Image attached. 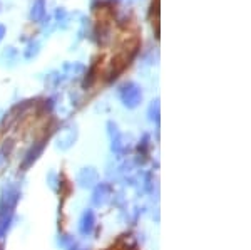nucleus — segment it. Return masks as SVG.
<instances>
[{
    "mask_svg": "<svg viewBox=\"0 0 251 250\" xmlns=\"http://www.w3.org/2000/svg\"><path fill=\"white\" fill-rule=\"evenodd\" d=\"M22 198V185L17 180H5L0 188V207L15 210Z\"/></svg>",
    "mask_w": 251,
    "mask_h": 250,
    "instance_id": "1",
    "label": "nucleus"
},
{
    "mask_svg": "<svg viewBox=\"0 0 251 250\" xmlns=\"http://www.w3.org/2000/svg\"><path fill=\"white\" fill-rule=\"evenodd\" d=\"M119 99L127 110H136L141 103H143V91L136 83H124L119 87Z\"/></svg>",
    "mask_w": 251,
    "mask_h": 250,
    "instance_id": "2",
    "label": "nucleus"
},
{
    "mask_svg": "<svg viewBox=\"0 0 251 250\" xmlns=\"http://www.w3.org/2000/svg\"><path fill=\"white\" fill-rule=\"evenodd\" d=\"M114 187L111 181H99L94 188H92L91 203L96 208H104L106 205L111 203L112 196H114Z\"/></svg>",
    "mask_w": 251,
    "mask_h": 250,
    "instance_id": "3",
    "label": "nucleus"
},
{
    "mask_svg": "<svg viewBox=\"0 0 251 250\" xmlns=\"http://www.w3.org/2000/svg\"><path fill=\"white\" fill-rule=\"evenodd\" d=\"M107 135L109 139H111V150L114 155H117V158H121L126 151H129L127 144H126V136L119 131V126L112 121L107 123Z\"/></svg>",
    "mask_w": 251,
    "mask_h": 250,
    "instance_id": "4",
    "label": "nucleus"
},
{
    "mask_svg": "<svg viewBox=\"0 0 251 250\" xmlns=\"http://www.w3.org/2000/svg\"><path fill=\"white\" fill-rule=\"evenodd\" d=\"M47 139H49V135L47 136H44L42 139H37L34 144H30V148L25 151V155L22 156V161H20V170L22 171H27L29 168L32 167V165L35 163L39 158H40V155L44 153V150H46V143H47Z\"/></svg>",
    "mask_w": 251,
    "mask_h": 250,
    "instance_id": "5",
    "label": "nucleus"
},
{
    "mask_svg": "<svg viewBox=\"0 0 251 250\" xmlns=\"http://www.w3.org/2000/svg\"><path fill=\"white\" fill-rule=\"evenodd\" d=\"M99 171L96 167H82L75 175V183L82 190H92L99 183Z\"/></svg>",
    "mask_w": 251,
    "mask_h": 250,
    "instance_id": "6",
    "label": "nucleus"
},
{
    "mask_svg": "<svg viewBox=\"0 0 251 250\" xmlns=\"http://www.w3.org/2000/svg\"><path fill=\"white\" fill-rule=\"evenodd\" d=\"M79 138V131L75 124H69L67 128H64L62 131L55 138V148L59 151H69L75 144V141Z\"/></svg>",
    "mask_w": 251,
    "mask_h": 250,
    "instance_id": "7",
    "label": "nucleus"
},
{
    "mask_svg": "<svg viewBox=\"0 0 251 250\" xmlns=\"http://www.w3.org/2000/svg\"><path fill=\"white\" fill-rule=\"evenodd\" d=\"M97 228V217H96V212L94 208H86L82 212L79 219V223H77V232L80 237L87 239V237H92V233L96 232Z\"/></svg>",
    "mask_w": 251,
    "mask_h": 250,
    "instance_id": "8",
    "label": "nucleus"
},
{
    "mask_svg": "<svg viewBox=\"0 0 251 250\" xmlns=\"http://www.w3.org/2000/svg\"><path fill=\"white\" fill-rule=\"evenodd\" d=\"M14 222H15V210L0 207V240H3L7 237V233L10 232Z\"/></svg>",
    "mask_w": 251,
    "mask_h": 250,
    "instance_id": "9",
    "label": "nucleus"
},
{
    "mask_svg": "<svg viewBox=\"0 0 251 250\" xmlns=\"http://www.w3.org/2000/svg\"><path fill=\"white\" fill-rule=\"evenodd\" d=\"M46 183H47V187L55 193V195L62 193V188H64V176H62V173H59L57 170L47 171Z\"/></svg>",
    "mask_w": 251,
    "mask_h": 250,
    "instance_id": "10",
    "label": "nucleus"
},
{
    "mask_svg": "<svg viewBox=\"0 0 251 250\" xmlns=\"http://www.w3.org/2000/svg\"><path fill=\"white\" fill-rule=\"evenodd\" d=\"M12 151H14V141L12 139H5L0 144V170L9 165Z\"/></svg>",
    "mask_w": 251,
    "mask_h": 250,
    "instance_id": "11",
    "label": "nucleus"
},
{
    "mask_svg": "<svg viewBox=\"0 0 251 250\" xmlns=\"http://www.w3.org/2000/svg\"><path fill=\"white\" fill-rule=\"evenodd\" d=\"M19 60V52L15 47H7L5 51L0 54V62L3 67H14Z\"/></svg>",
    "mask_w": 251,
    "mask_h": 250,
    "instance_id": "12",
    "label": "nucleus"
},
{
    "mask_svg": "<svg viewBox=\"0 0 251 250\" xmlns=\"http://www.w3.org/2000/svg\"><path fill=\"white\" fill-rule=\"evenodd\" d=\"M46 15V2L44 0H37V2L32 5V10H30V19L34 22H40Z\"/></svg>",
    "mask_w": 251,
    "mask_h": 250,
    "instance_id": "13",
    "label": "nucleus"
},
{
    "mask_svg": "<svg viewBox=\"0 0 251 250\" xmlns=\"http://www.w3.org/2000/svg\"><path fill=\"white\" fill-rule=\"evenodd\" d=\"M148 118L151 123H156L159 124V119H161V104H159V99H154L148 108Z\"/></svg>",
    "mask_w": 251,
    "mask_h": 250,
    "instance_id": "14",
    "label": "nucleus"
},
{
    "mask_svg": "<svg viewBox=\"0 0 251 250\" xmlns=\"http://www.w3.org/2000/svg\"><path fill=\"white\" fill-rule=\"evenodd\" d=\"M64 71H66V74L64 76L75 79V78H79V76H82V72L86 71V67H84L82 64L74 62V64H66V66H64Z\"/></svg>",
    "mask_w": 251,
    "mask_h": 250,
    "instance_id": "15",
    "label": "nucleus"
},
{
    "mask_svg": "<svg viewBox=\"0 0 251 250\" xmlns=\"http://www.w3.org/2000/svg\"><path fill=\"white\" fill-rule=\"evenodd\" d=\"M40 52V44L37 42V40H32V42L29 44V46L25 47V51H24V57H25L27 60L37 57Z\"/></svg>",
    "mask_w": 251,
    "mask_h": 250,
    "instance_id": "16",
    "label": "nucleus"
},
{
    "mask_svg": "<svg viewBox=\"0 0 251 250\" xmlns=\"http://www.w3.org/2000/svg\"><path fill=\"white\" fill-rule=\"evenodd\" d=\"M75 242L77 240H75L71 233H59V237H57V245L62 250H67L72 244H75Z\"/></svg>",
    "mask_w": 251,
    "mask_h": 250,
    "instance_id": "17",
    "label": "nucleus"
},
{
    "mask_svg": "<svg viewBox=\"0 0 251 250\" xmlns=\"http://www.w3.org/2000/svg\"><path fill=\"white\" fill-rule=\"evenodd\" d=\"M62 74L57 71H54V72H50V74L46 78V86L47 87H57L60 83H62Z\"/></svg>",
    "mask_w": 251,
    "mask_h": 250,
    "instance_id": "18",
    "label": "nucleus"
},
{
    "mask_svg": "<svg viewBox=\"0 0 251 250\" xmlns=\"http://www.w3.org/2000/svg\"><path fill=\"white\" fill-rule=\"evenodd\" d=\"M3 35H5V27H3V26H0V42H2Z\"/></svg>",
    "mask_w": 251,
    "mask_h": 250,
    "instance_id": "19",
    "label": "nucleus"
},
{
    "mask_svg": "<svg viewBox=\"0 0 251 250\" xmlns=\"http://www.w3.org/2000/svg\"><path fill=\"white\" fill-rule=\"evenodd\" d=\"M0 250H2V247H0Z\"/></svg>",
    "mask_w": 251,
    "mask_h": 250,
    "instance_id": "20",
    "label": "nucleus"
}]
</instances>
